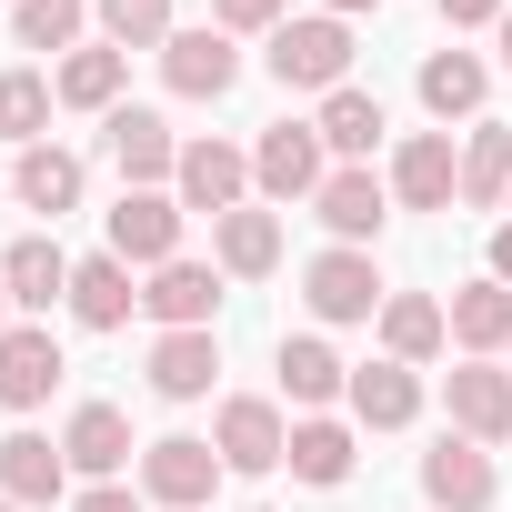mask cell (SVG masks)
I'll return each mask as SVG.
<instances>
[{
	"label": "cell",
	"instance_id": "6da1fadb",
	"mask_svg": "<svg viewBox=\"0 0 512 512\" xmlns=\"http://www.w3.org/2000/svg\"><path fill=\"white\" fill-rule=\"evenodd\" d=\"M262 71L282 81V91H342L352 81V21H332V11H312V21H282L272 31V51H262Z\"/></svg>",
	"mask_w": 512,
	"mask_h": 512
},
{
	"label": "cell",
	"instance_id": "7a4b0ae2",
	"mask_svg": "<svg viewBox=\"0 0 512 512\" xmlns=\"http://www.w3.org/2000/svg\"><path fill=\"white\" fill-rule=\"evenodd\" d=\"M211 452H221V472H241V482L282 472V462H292V422H282V402H272V392H231V402L211 412Z\"/></svg>",
	"mask_w": 512,
	"mask_h": 512
},
{
	"label": "cell",
	"instance_id": "3957f363",
	"mask_svg": "<svg viewBox=\"0 0 512 512\" xmlns=\"http://www.w3.org/2000/svg\"><path fill=\"white\" fill-rule=\"evenodd\" d=\"M141 502H161V512H211V492H221V452L201 442V432H161V442H141Z\"/></svg>",
	"mask_w": 512,
	"mask_h": 512
},
{
	"label": "cell",
	"instance_id": "277c9868",
	"mask_svg": "<svg viewBox=\"0 0 512 512\" xmlns=\"http://www.w3.org/2000/svg\"><path fill=\"white\" fill-rule=\"evenodd\" d=\"M101 151H111L121 191H171V171H181V131H171L161 111H141V101L101 111Z\"/></svg>",
	"mask_w": 512,
	"mask_h": 512
},
{
	"label": "cell",
	"instance_id": "5b68a950",
	"mask_svg": "<svg viewBox=\"0 0 512 512\" xmlns=\"http://www.w3.org/2000/svg\"><path fill=\"white\" fill-rule=\"evenodd\" d=\"M302 302H312V322H382V302H392V282L372 272V251H312L302 262Z\"/></svg>",
	"mask_w": 512,
	"mask_h": 512
},
{
	"label": "cell",
	"instance_id": "8992f818",
	"mask_svg": "<svg viewBox=\"0 0 512 512\" xmlns=\"http://www.w3.org/2000/svg\"><path fill=\"white\" fill-rule=\"evenodd\" d=\"M322 181H332V151H322L312 121H272L262 141H251V191L262 201H312Z\"/></svg>",
	"mask_w": 512,
	"mask_h": 512
},
{
	"label": "cell",
	"instance_id": "52a82bcc",
	"mask_svg": "<svg viewBox=\"0 0 512 512\" xmlns=\"http://www.w3.org/2000/svg\"><path fill=\"white\" fill-rule=\"evenodd\" d=\"M181 201L171 191H121L111 211H101V231H111V251H121V262L131 272H161V262H181Z\"/></svg>",
	"mask_w": 512,
	"mask_h": 512
},
{
	"label": "cell",
	"instance_id": "ba28073f",
	"mask_svg": "<svg viewBox=\"0 0 512 512\" xmlns=\"http://www.w3.org/2000/svg\"><path fill=\"white\" fill-rule=\"evenodd\" d=\"M312 211H322V231H332L342 251H372V241H382V221H392V181H382L372 161H342V171L312 191Z\"/></svg>",
	"mask_w": 512,
	"mask_h": 512
},
{
	"label": "cell",
	"instance_id": "9c48e42d",
	"mask_svg": "<svg viewBox=\"0 0 512 512\" xmlns=\"http://www.w3.org/2000/svg\"><path fill=\"white\" fill-rule=\"evenodd\" d=\"M151 61H161V81H171L181 101H221V91L241 81V51H231V31H221V21H201V31H171Z\"/></svg>",
	"mask_w": 512,
	"mask_h": 512
},
{
	"label": "cell",
	"instance_id": "30bf717a",
	"mask_svg": "<svg viewBox=\"0 0 512 512\" xmlns=\"http://www.w3.org/2000/svg\"><path fill=\"white\" fill-rule=\"evenodd\" d=\"M382 181H392L402 211H452V201H462V151H452V131H412Z\"/></svg>",
	"mask_w": 512,
	"mask_h": 512
},
{
	"label": "cell",
	"instance_id": "8fae6325",
	"mask_svg": "<svg viewBox=\"0 0 512 512\" xmlns=\"http://www.w3.org/2000/svg\"><path fill=\"white\" fill-rule=\"evenodd\" d=\"M171 201L181 211H241L251 201V151H231V141H181V171H171Z\"/></svg>",
	"mask_w": 512,
	"mask_h": 512
},
{
	"label": "cell",
	"instance_id": "7c38bea8",
	"mask_svg": "<svg viewBox=\"0 0 512 512\" xmlns=\"http://www.w3.org/2000/svg\"><path fill=\"white\" fill-rule=\"evenodd\" d=\"M442 402H452V432L462 442H512V372L502 362H452L442 372Z\"/></svg>",
	"mask_w": 512,
	"mask_h": 512
},
{
	"label": "cell",
	"instance_id": "4fadbf2b",
	"mask_svg": "<svg viewBox=\"0 0 512 512\" xmlns=\"http://www.w3.org/2000/svg\"><path fill=\"white\" fill-rule=\"evenodd\" d=\"M61 342H51V322H11L0 332V412H41L51 392H61Z\"/></svg>",
	"mask_w": 512,
	"mask_h": 512
},
{
	"label": "cell",
	"instance_id": "5bb4252c",
	"mask_svg": "<svg viewBox=\"0 0 512 512\" xmlns=\"http://www.w3.org/2000/svg\"><path fill=\"white\" fill-rule=\"evenodd\" d=\"M0 502H21V512L71 502V452L51 432H0Z\"/></svg>",
	"mask_w": 512,
	"mask_h": 512
},
{
	"label": "cell",
	"instance_id": "9a60e30c",
	"mask_svg": "<svg viewBox=\"0 0 512 512\" xmlns=\"http://www.w3.org/2000/svg\"><path fill=\"white\" fill-rule=\"evenodd\" d=\"M141 312L161 322V332H211V312H221V262H161L151 282H141Z\"/></svg>",
	"mask_w": 512,
	"mask_h": 512
},
{
	"label": "cell",
	"instance_id": "2e32d148",
	"mask_svg": "<svg viewBox=\"0 0 512 512\" xmlns=\"http://www.w3.org/2000/svg\"><path fill=\"white\" fill-rule=\"evenodd\" d=\"M61 452H71V472H81V482H121V472L141 462V442H131V412H121V402H81V412L61 422Z\"/></svg>",
	"mask_w": 512,
	"mask_h": 512
},
{
	"label": "cell",
	"instance_id": "e0dca14e",
	"mask_svg": "<svg viewBox=\"0 0 512 512\" xmlns=\"http://www.w3.org/2000/svg\"><path fill=\"white\" fill-rule=\"evenodd\" d=\"M492 452L482 442H462V432H442L432 452H422V502L432 512H492Z\"/></svg>",
	"mask_w": 512,
	"mask_h": 512
},
{
	"label": "cell",
	"instance_id": "ac0fdd59",
	"mask_svg": "<svg viewBox=\"0 0 512 512\" xmlns=\"http://www.w3.org/2000/svg\"><path fill=\"white\" fill-rule=\"evenodd\" d=\"M211 262H221L231 282H262V272H282V211H272V201H241V211H221V221H211Z\"/></svg>",
	"mask_w": 512,
	"mask_h": 512
},
{
	"label": "cell",
	"instance_id": "d6986e66",
	"mask_svg": "<svg viewBox=\"0 0 512 512\" xmlns=\"http://www.w3.org/2000/svg\"><path fill=\"white\" fill-rule=\"evenodd\" d=\"M0 282H11V312H21V322H41L51 302H71V251H61L51 231H31V241L0 251Z\"/></svg>",
	"mask_w": 512,
	"mask_h": 512
},
{
	"label": "cell",
	"instance_id": "ffe728a7",
	"mask_svg": "<svg viewBox=\"0 0 512 512\" xmlns=\"http://www.w3.org/2000/svg\"><path fill=\"white\" fill-rule=\"evenodd\" d=\"M11 191H21V211L61 221V211H81V191H91V161H81V151H61V141H31V151L11 161Z\"/></svg>",
	"mask_w": 512,
	"mask_h": 512
},
{
	"label": "cell",
	"instance_id": "44dd1931",
	"mask_svg": "<svg viewBox=\"0 0 512 512\" xmlns=\"http://www.w3.org/2000/svg\"><path fill=\"white\" fill-rule=\"evenodd\" d=\"M81 332H121L131 312H141V292H131V262L121 251H91V262H71V302H61Z\"/></svg>",
	"mask_w": 512,
	"mask_h": 512
},
{
	"label": "cell",
	"instance_id": "7402d4cb",
	"mask_svg": "<svg viewBox=\"0 0 512 512\" xmlns=\"http://www.w3.org/2000/svg\"><path fill=\"white\" fill-rule=\"evenodd\" d=\"M352 422L362 432H402V422H422V372L412 362H352Z\"/></svg>",
	"mask_w": 512,
	"mask_h": 512
},
{
	"label": "cell",
	"instance_id": "603a6c76",
	"mask_svg": "<svg viewBox=\"0 0 512 512\" xmlns=\"http://www.w3.org/2000/svg\"><path fill=\"white\" fill-rule=\"evenodd\" d=\"M221 382V332H161L151 342V392L161 402H211Z\"/></svg>",
	"mask_w": 512,
	"mask_h": 512
},
{
	"label": "cell",
	"instance_id": "cb8c5ba5",
	"mask_svg": "<svg viewBox=\"0 0 512 512\" xmlns=\"http://www.w3.org/2000/svg\"><path fill=\"white\" fill-rule=\"evenodd\" d=\"M442 312H452V342H462V362H502V352H512V292H502L492 272H482V282H462Z\"/></svg>",
	"mask_w": 512,
	"mask_h": 512
},
{
	"label": "cell",
	"instance_id": "d4e9b609",
	"mask_svg": "<svg viewBox=\"0 0 512 512\" xmlns=\"http://www.w3.org/2000/svg\"><path fill=\"white\" fill-rule=\"evenodd\" d=\"M121 81H131V51H111V41H81L71 61H51L61 111H121Z\"/></svg>",
	"mask_w": 512,
	"mask_h": 512
},
{
	"label": "cell",
	"instance_id": "484cf974",
	"mask_svg": "<svg viewBox=\"0 0 512 512\" xmlns=\"http://www.w3.org/2000/svg\"><path fill=\"white\" fill-rule=\"evenodd\" d=\"M342 392H352V362H342L322 332H292V342H282V402H292V412H322V402H342Z\"/></svg>",
	"mask_w": 512,
	"mask_h": 512
},
{
	"label": "cell",
	"instance_id": "4316f807",
	"mask_svg": "<svg viewBox=\"0 0 512 512\" xmlns=\"http://www.w3.org/2000/svg\"><path fill=\"white\" fill-rule=\"evenodd\" d=\"M412 91H422V111H432V121L452 131V121H482V91H492V71H482L472 51H432Z\"/></svg>",
	"mask_w": 512,
	"mask_h": 512
},
{
	"label": "cell",
	"instance_id": "83f0119b",
	"mask_svg": "<svg viewBox=\"0 0 512 512\" xmlns=\"http://www.w3.org/2000/svg\"><path fill=\"white\" fill-rule=\"evenodd\" d=\"M312 131H322V151H332V161H372L392 121H382V101H372L362 81H342V91H332V101L312 111Z\"/></svg>",
	"mask_w": 512,
	"mask_h": 512
},
{
	"label": "cell",
	"instance_id": "f1b7e54d",
	"mask_svg": "<svg viewBox=\"0 0 512 512\" xmlns=\"http://www.w3.org/2000/svg\"><path fill=\"white\" fill-rule=\"evenodd\" d=\"M442 342H452V312H442L432 292H392V302H382V362H412V372H422Z\"/></svg>",
	"mask_w": 512,
	"mask_h": 512
},
{
	"label": "cell",
	"instance_id": "f546056e",
	"mask_svg": "<svg viewBox=\"0 0 512 512\" xmlns=\"http://www.w3.org/2000/svg\"><path fill=\"white\" fill-rule=\"evenodd\" d=\"M352 462H362L352 422H332V412H302V422H292V472H302L312 492H342V482H352Z\"/></svg>",
	"mask_w": 512,
	"mask_h": 512
},
{
	"label": "cell",
	"instance_id": "4dcf8cb0",
	"mask_svg": "<svg viewBox=\"0 0 512 512\" xmlns=\"http://www.w3.org/2000/svg\"><path fill=\"white\" fill-rule=\"evenodd\" d=\"M462 211H512V131L502 121L462 131Z\"/></svg>",
	"mask_w": 512,
	"mask_h": 512
},
{
	"label": "cell",
	"instance_id": "1f68e13d",
	"mask_svg": "<svg viewBox=\"0 0 512 512\" xmlns=\"http://www.w3.org/2000/svg\"><path fill=\"white\" fill-rule=\"evenodd\" d=\"M81 21H91V0H11V41L21 51H81Z\"/></svg>",
	"mask_w": 512,
	"mask_h": 512
},
{
	"label": "cell",
	"instance_id": "d6a6232c",
	"mask_svg": "<svg viewBox=\"0 0 512 512\" xmlns=\"http://www.w3.org/2000/svg\"><path fill=\"white\" fill-rule=\"evenodd\" d=\"M91 21H101V41L111 51H161L181 21H171V0H91Z\"/></svg>",
	"mask_w": 512,
	"mask_h": 512
},
{
	"label": "cell",
	"instance_id": "836d02e7",
	"mask_svg": "<svg viewBox=\"0 0 512 512\" xmlns=\"http://www.w3.org/2000/svg\"><path fill=\"white\" fill-rule=\"evenodd\" d=\"M51 71H0V141H11V151H31L41 141V121H51Z\"/></svg>",
	"mask_w": 512,
	"mask_h": 512
},
{
	"label": "cell",
	"instance_id": "e575fe53",
	"mask_svg": "<svg viewBox=\"0 0 512 512\" xmlns=\"http://www.w3.org/2000/svg\"><path fill=\"white\" fill-rule=\"evenodd\" d=\"M211 21H221V31H262V41H272V31L292 21V0H211Z\"/></svg>",
	"mask_w": 512,
	"mask_h": 512
},
{
	"label": "cell",
	"instance_id": "d590c367",
	"mask_svg": "<svg viewBox=\"0 0 512 512\" xmlns=\"http://www.w3.org/2000/svg\"><path fill=\"white\" fill-rule=\"evenodd\" d=\"M61 512H141V492H131V482H81Z\"/></svg>",
	"mask_w": 512,
	"mask_h": 512
},
{
	"label": "cell",
	"instance_id": "8d00e7d4",
	"mask_svg": "<svg viewBox=\"0 0 512 512\" xmlns=\"http://www.w3.org/2000/svg\"><path fill=\"white\" fill-rule=\"evenodd\" d=\"M502 11H512V0H442L452 31H502Z\"/></svg>",
	"mask_w": 512,
	"mask_h": 512
},
{
	"label": "cell",
	"instance_id": "74e56055",
	"mask_svg": "<svg viewBox=\"0 0 512 512\" xmlns=\"http://www.w3.org/2000/svg\"><path fill=\"white\" fill-rule=\"evenodd\" d=\"M492 282L512 292V221H492Z\"/></svg>",
	"mask_w": 512,
	"mask_h": 512
},
{
	"label": "cell",
	"instance_id": "f35d334b",
	"mask_svg": "<svg viewBox=\"0 0 512 512\" xmlns=\"http://www.w3.org/2000/svg\"><path fill=\"white\" fill-rule=\"evenodd\" d=\"M322 11H332V21H362V11H382V0H322Z\"/></svg>",
	"mask_w": 512,
	"mask_h": 512
},
{
	"label": "cell",
	"instance_id": "ab89813d",
	"mask_svg": "<svg viewBox=\"0 0 512 512\" xmlns=\"http://www.w3.org/2000/svg\"><path fill=\"white\" fill-rule=\"evenodd\" d=\"M11 322H21V312H11V282H0V332H11Z\"/></svg>",
	"mask_w": 512,
	"mask_h": 512
},
{
	"label": "cell",
	"instance_id": "60d3db41",
	"mask_svg": "<svg viewBox=\"0 0 512 512\" xmlns=\"http://www.w3.org/2000/svg\"><path fill=\"white\" fill-rule=\"evenodd\" d=\"M502 71H512V11H502Z\"/></svg>",
	"mask_w": 512,
	"mask_h": 512
},
{
	"label": "cell",
	"instance_id": "b9f144b4",
	"mask_svg": "<svg viewBox=\"0 0 512 512\" xmlns=\"http://www.w3.org/2000/svg\"><path fill=\"white\" fill-rule=\"evenodd\" d=\"M241 512H282V502H241Z\"/></svg>",
	"mask_w": 512,
	"mask_h": 512
},
{
	"label": "cell",
	"instance_id": "7bdbcfd3",
	"mask_svg": "<svg viewBox=\"0 0 512 512\" xmlns=\"http://www.w3.org/2000/svg\"><path fill=\"white\" fill-rule=\"evenodd\" d=\"M0 512H21V502H0Z\"/></svg>",
	"mask_w": 512,
	"mask_h": 512
}]
</instances>
